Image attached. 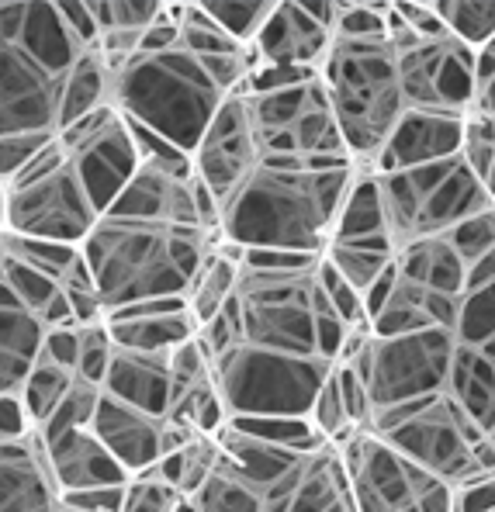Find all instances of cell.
Here are the masks:
<instances>
[{
	"label": "cell",
	"instance_id": "603a6c76",
	"mask_svg": "<svg viewBox=\"0 0 495 512\" xmlns=\"http://www.w3.org/2000/svg\"><path fill=\"white\" fill-rule=\"evenodd\" d=\"M104 329H108L115 346L149 353L174 350V346L194 336V322L187 315L184 298H149L115 308V312L104 315Z\"/></svg>",
	"mask_w": 495,
	"mask_h": 512
},
{
	"label": "cell",
	"instance_id": "5bb4252c",
	"mask_svg": "<svg viewBox=\"0 0 495 512\" xmlns=\"http://www.w3.org/2000/svg\"><path fill=\"white\" fill-rule=\"evenodd\" d=\"M239 94L246 101L260 156H347L319 73L281 90H239Z\"/></svg>",
	"mask_w": 495,
	"mask_h": 512
},
{
	"label": "cell",
	"instance_id": "484cf974",
	"mask_svg": "<svg viewBox=\"0 0 495 512\" xmlns=\"http://www.w3.org/2000/svg\"><path fill=\"white\" fill-rule=\"evenodd\" d=\"M42 322L0 281V395H18L42 346Z\"/></svg>",
	"mask_w": 495,
	"mask_h": 512
},
{
	"label": "cell",
	"instance_id": "c3c4849f",
	"mask_svg": "<svg viewBox=\"0 0 495 512\" xmlns=\"http://www.w3.org/2000/svg\"><path fill=\"white\" fill-rule=\"evenodd\" d=\"M56 512H77V509H73V506H66V502L59 499V509H56Z\"/></svg>",
	"mask_w": 495,
	"mask_h": 512
},
{
	"label": "cell",
	"instance_id": "ab89813d",
	"mask_svg": "<svg viewBox=\"0 0 495 512\" xmlns=\"http://www.w3.org/2000/svg\"><path fill=\"white\" fill-rule=\"evenodd\" d=\"M444 239L450 243V250L461 256V263H478L485 256L495 253V208L492 212H482L468 222L454 225L450 232H444Z\"/></svg>",
	"mask_w": 495,
	"mask_h": 512
},
{
	"label": "cell",
	"instance_id": "e0dca14e",
	"mask_svg": "<svg viewBox=\"0 0 495 512\" xmlns=\"http://www.w3.org/2000/svg\"><path fill=\"white\" fill-rule=\"evenodd\" d=\"M260 160L257 139H253L250 115H246L243 94H232L222 101L215 118L201 132L198 146L191 153V177L222 201L239 180L246 177Z\"/></svg>",
	"mask_w": 495,
	"mask_h": 512
},
{
	"label": "cell",
	"instance_id": "f6af8a7d",
	"mask_svg": "<svg viewBox=\"0 0 495 512\" xmlns=\"http://www.w3.org/2000/svg\"><path fill=\"white\" fill-rule=\"evenodd\" d=\"M125 485H104V488H84V492L63 495L66 506L77 512H122Z\"/></svg>",
	"mask_w": 495,
	"mask_h": 512
},
{
	"label": "cell",
	"instance_id": "7dc6e473",
	"mask_svg": "<svg viewBox=\"0 0 495 512\" xmlns=\"http://www.w3.org/2000/svg\"><path fill=\"white\" fill-rule=\"evenodd\" d=\"M0 236H4V180H0Z\"/></svg>",
	"mask_w": 495,
	"mask_h": 512
},
{
	"label": "cell",
	"instance_id": "5b68a950",
	"mask_svg": "<svg viewBox=\"0 0 495 512\" xmlns=\"http://www.w3.org/2000/svg\"><path fill=\"white\" fill-rule=\"evenodd\" d=\"M315 260L319 256L281 250L243 253L229 298L236 340L336 364L347 326L319 291Z\"/></svg>",
	"mask_w": 495,
	"mask_h": 512
},
{
	"label": "cell",
	"instance_id": "8fae6325",
	"mask_svg": "<svg viewBox=\"0 0 495 512\" xmlns=\"http://www.w3.org/2000/svg\"><path fill=\"white\" fill-rule=\"evenodd\" d=\"M354 512H450V485L433 478L371 429L333 443Z\"/></svg>",
	"mask_w": 495,
	"mask_h": 512
},
{
	"label": "cell",
	"instance_id": "3957f363",
	"mask_svg": "<svg viewBox=\"0 0 495 512\" xmlns=\"http://www.w3.org/2000/svg\"><path fill=\"white\" fill-rule=\"evenodd\" d=\"M80 52L56 0H0V180L59 135V94Z\"/></svg>",
	"mask_w": 495,
	"mask_h": 512
},
{
	"label": "cell",
	"instance_id": "cb8c5ba5",
	"mask_svg": "<svg viewBox=\"0 0 495 512\" xmlns=\"http://www.w3.org/2000/svg\"><path fill=\"white\" fill-rule=\"evenodd\" d=\"M444 395L478 429L495 433V346H471L454 340Z\"/></svg>",
	"mask_w": 495,
	"mask_h": 512
},
{
	"label": "cell",
	"instance_id": "44dd1931",
	"mask_svg": "<svg viewBox=\"0 0 495 512\" xmlns=\"http://www.w3.org/2000/svg\"><path fill=\"white\" fill-rule=\"evenodd\" d=\"M101 391L149 412V416L167 419L170 405H174L170 350L149 353V350H125V346L111 343V360H108V371H104Z\"/></svg>",
	"mask_w": 495,
	"mask_h": 512
},
{
	"label": "cell",
	"instance_id": "7a4b0ae2",
	"mask_svg": "<svg viewBox=\"0 0 495 512\" xmlns=\"http://www.w3.org/2000/svg\"><path fill=\"white\" fill-rule=\"evenodd\" d=\"M354 173L347 156H260L219 201L222 239L243 250L319 256Z\"/></svg>",
	"mask_w": 495,
	"mask_h": 512
},
{
	"label": "cell",
	"instance_id": "f1b7e54d",
	"mask_svg": "<svg viewBox=\"0 0 495 512\" xmlns=\"http://www.w3.org/2000/svg\"><path fill=\"white\" fill-rule=\"evenodd\" d=\"M104 108H111V66L97 49H84L73 59L59 94V132Z\"/></svg>",
	"mask_w": 495,
	"mask_h": 512
},
{
	"label": "cell",
	"instance_id": "74e56055",
	"mask_svg": "<svg viewBox=\"0 0 495 512\" xmlns=\"http://www.w3.org/2000/svg\"><path fill=\"white\" fill-rule=\"evenodd\" d=\"M461 160L468 163V170L482 180L485 187H492V167H495V118L485 115H468L461 128Z\"/></svg>",
	"mask_w": 495,
	"mask_h": 512
},
{
	"label": "cell",
	"instance_id": "e575fe53",
	"mask_svg": "<svg viewBox=\"0 0 495 512\" xmlns=\"http://www.w3.org/2000/svg\"><path fill=\"white\" fill-rule=\"evenodd\" d=\"M201 7H205L208 18H212L232 42L250 49V42L257 39V32L264 28L267 14L274 11V0H250V4H246V0H239V4H232V0H222V4L219 0H201Z\"/></svg>",
	"mask_w": 495,
	"mask_h": 512
},
{
	"label": "cell",
	"instance_id": "4316f807",
	"mask_svg": "<svg viewBox=\"0 0 495 512\" xmlns=\"http://www.w3.org/2000/svg\"><path fill=\"white\" fill-rule=\"evenodd\" d=\"M97 32V52L108 66H118L139 49L146 28L160 18L163 0H87Z\"/></svg>",
	"mask_w": 495,
	"mask_h": 512
},
{
	"label": "cell",
	"instance_id": "60d3db41",
	"mask_svg": "<svg viewBox=\"0 0 495 512\" xmlns=\"http://www.w3.org/2000/svg\"><path fill=\"white\" fill-rule=\"evenodd\" d=\"M177 488L167 485L156 471H142L132 474L125 481V499H122V512H170L177 506Z\"/></svg>",
	"mask_w": 495,
	"mask_h": 512
},
{
	"label": "cell",
	"instance_id": "d590c367",
	"mask_svg": "<svg viewBox=\"0 0 495 512\" xmlns=\"http://www.w3.org/2000/svg\"><path fill=\"white\" fill-rule=\"evenodd\" d=\"M97 395H101V388H97V384L73 378V384L66 388V395L59 398V405L49 412V416H45V423L35 429V433H39L42 440H49V436L66 433V429L90 426V416H94Z\"/></svg>",
	"mask_w": 495,
	"mask_h": 512
},
{
	"label": "cell",
	"instance_id": "9a60e30c",
	"mask_svg": "<svg viewBox=\"0 0 495 512\" xmlns=\"http://www.w3.org/2000/svg\"><path fill=\"white\" fill-rule=\"evenodd\" d=\"M59 149L73 163L87 198L94 201L97 218L118 198L132 173L139 170V149H135L132 128L115 108H104L56 135Z\"/></svg>",
	"mask_w": 495,
	"mask_h": 512
},
{
	"label": "cell",
	"instance_id": "d6986e66",
	"mask_svg": "<svg viewBox=\"0 0 495 512\" xmlns=\"http://www.w3.org/2000/svg\"><path fill=\"white\" fill-rule=\"evenodd\" d=\"M461 128L464 118L433 115V111H402V118L388 132L385 146L374 153L364 170L371 173H395L409 167H423V163H437L447 156L461 153Z\"/></svg>",
	"mask_w": 495,
	"mask_h": 512
},
{
	"label": "cell",
	"instance_id": "83f0119b",
	"mask_svg": "<svg viewBox=\"0 0 495 512\" xmlns=\"http://www.w3.org/2000/svg\"><path fill=\"white\" fill-rule=\"evenodd\" d=\"M395 274L419 288L461 298L464 284H468V263H461V256L450 250L444 236H430L395 250Z\"/></svg>",
	"mask_w": 495,
	"mask_h": 512
},
{
	"label": "cell",
	"instance_id": "7bdbcfd3",
	"mask_svg": "<svg viewBox=\"0 0 495 512\" xmlns=\"http://www.w3.org/2000/svg\"><path fill=\"white\" fill-rule=\"evenodd\" d=\"M333 371H336V384H340V398H343V409H347L350 426L367 429V423H371V402H367L364 381L357 378V371L350 364H333Z\"/></svg>",
	"mask_w": 495,
	"mask_h": 512
},
{
	"label": "cell",
	"instance_id": "f546056e",
	"mask_svg": "<svg viewBox=\"0 0 495 512\" xmlns=\"http://www.w3.org/2000/svg\"><path fill=\"white\" fill-rule=\"evenodd\" d=\"M319 256L350 284V288H357L360 301H364V291L392 267L395 246L388 243V239H347V243L329 239Z\"/></svg>",
	"mask_w": 495,
	"mask_h": 512
},
{
	"label": "cell",
	"instance_id": "ffe728a7",
	"mask_svg": "<svg viewBox=\"0 0 495 512\" xmlns=\"http://www.w3.org/2000/svg\"><path fill=\"white\" fill-rule=\"evenodd\" d=\"M59 485L39 433L0 440V512H56Z\"/></svg>",
	"mask_w": 495,
	"mask_h": 512
},
{
	"label": "cell",
	"instance_id": "6da1fadb",
	"mask_svg": "<svg viewBox=\"0 0 495 512\" xmlns=\"http://www.w3.org/2000/svg\"><path fill=\"white\" fill-rule=\"evenodd\" d=\"M219 232V201L191 170L139 163L80 243L104 315L149 298H184Z\"/></svg>",
	"mask_w": 495,
	"mask_h": 512
},
{
	"label": "cell",
	"instance_id": "d6a6232c",
	"mask_svg": "<svg viewBox=\"0 0 495 512\" xmlns=\"http://www.w3.org/2000/svg\"><path fill=\"white\" fill-rule=\"evenodd\" d=\"M70 384H73L70 367L56 364V360H49L39 350L32 371H28V378H25V384H21V391H18V402H21V409H25V416H28V426L39 429L45 423V416H49V412L59 405V398L66 395V388H70Z\"/></svg>",
	"mask_w": 495,
	"mask_h": 512
},
{
	"label": "cell",
	"instance_id": "ba28073f",
	"mask_svg": "<svg viewBox=\"0 0 495 512\" xmlns=\"http://www.w3.org/2000/svg\"><path fill=\"white\" fill-rule=\"evenodd\" d=\"M374 184H378L385 232L395 250L416 239L444 236L454 225L495 208L492 187H485L468 170L461 153L423 167L374 173Z\"/></svg>",
	"mask_w": 495,
	"mask_h": 512
},
{
	"label": "cell",
	"instance_id": "1f68e13d",
	"mask_svg": "<svg viewBox=\"0 0 495 512\" xmlns=\"http://www.w3.org/2000/svg\"><path fill=\"white\" fill-rule=\"evenodd\" d=\"M437 25L454 42L482 49L495 42V4L492 0H430Z\"/></svg>",
	"mask_w": 495,
	"mask_h": 512
},
{
	"label": "cell",
	"instance_id": "4dcf8cb0",
	"mask_svg": "<svg viewBox=\"0 0 495 512\" xmlns=\"http://www.w3.org/2000/svg\"><path fill=\"white\" fill-rule=\"evenodd\" d=\"M236 270H239V263L225 260V256H219L215 250L205 256V263H201L194 281L187 284V291H184L187 315H191L194 329L225 308V301L232 298V288H236Z\"/></svg>",
	"mask_w": 495,
	"mask_h": 512
},
{
	"label": "cell",
	"instance_id": "bcb514c9",
	"mask_svg": "<svg viewBox=\"0 0 495 512\" xmlns=\"http://www.w3.org/2000/svg\"><path fill=\"white\" fill-rule=\"evenodd\" d=\"M25 433H32V426H28L18 395H0V440H14Z\"/></svg>",
	"mask_w": 495,
	"mask_h": 512
},
{
	"label": "cell",
	"instance_id": "4fadbf2b",
	"mask_svg": "<svg viewBox=\"0 0 495 512\" xmlns=\"http://www.w3.org/2000/svg\"><path fill=\"white\" fill-rule=\"evenodd\" d=\"M454 333L450 329H423L405 336H371L357 357L343 360L364 381L367 402L374 412L395 409L412 398L444 391Z\"/></svg>",
	"mask_w": 495,
	"mask_h": 512
},
{
	"label": "cell",
	"instance_id": "836d02e7",
	"mask_svg": "<svg viewBox=\"0 0 495 512\" xmlns=\"http://www.w3.org/2000/svg\"><path fill=\"white\" fill-rule=\"evenodd\" d=\"M450 333H454L457 343L495 346V281L464 288V295L457 298Z\"/></svg>",
	"mask_w": 495,
	"mask_h": 512
},
{
	"label": "cell",
	"instance_id": "d4e9b609",
	"mask_svg": "<svg viewBox=\"0 0 495 512\" xmlns=\"http://www.w3.org/2000/svg\"><path fill=\"white\" fill-rule=\"evenodd\" d=\"M454 312H457V298L419 288V284H409L395 274L392 291L378 305V312L367 319V326H371V336H405V333H423V329H450Z\"/></svg>",
	"mask_w": 495,
	"mask_h": 512
},
{
	"label": "cell",
	"instance_id": "2e32d148",
	"mask_svg": "<svg viewBox=\"0 0 495 512\" xmlns=\"http://www.w3.org/2000/svg\"><path fill=\"white\" fill-rule=\"evenodd\" d=\"M336 4H302V0H274L264 28L250 42V70H319L329 42H333Z\"/></svg>",
	"mask_w": 495,
	"mask_h": 512
},
{
	"label": "cell",
	"instance_id": "7c38bea8",
	"mask_svg": "<svg viewBox=\"0 0 495 512\" xmlns=\"http://www.w3.org/2000/svg\"><path fill=\"white\" fill-rule=\"evenodd\" d=\"M388 42L395 49L402 104L409 111L468 118L471 115V80H475V52L454 42L450 35H412L395 18L388 4Z\"/></svg>",
	"mask_w": 495,
	"mask_h": 512
},
{
	"label": "cell",
	"instance_id": "7402d4cb",
	"mask_svg": "<svg viewBox=\"0 0 495 512\" xmlns=\"http://www.w3.org/2000/svg\"><path fill=\"white\" fill-rule=\"evenodd\" d=\"M42 447L45 457H49L52 478L59 485V499L70 492H84V488L125 485L129 481V471L90 433V426H77V429H66V433L49 436V440H42Z\"/></svg>",
	"mask_w": 495,
	"mask_h": 512
},
{
	"label": "cell",
	"instance_id": "8d00e7d4",
	"mask_svg": "<svg viewBox=\"0 0 495 512\" xmlns=\"http://www.w3.org/2000/svg\"><path fill=\"white\" fill-rule=\"evenodd\" d=\"M309 423L326 443H336L347 433H354V426H350V419H347V409H343L340 384H336L333 367H329V374L322 378L319 388H315L312 405H309Z\"/></svg>",
	"mask_w": 495,
	"mask_h": 512
},
{
	"label": "cell",
	"instance_id": "ee69618b",
	"mask_svg": "<svg viewBox=\"0 0 495 512\" xmlns=\"http://www.w3.org/2000/svg\"><path fill=\"white\" fill-rule=\"evenodd\" d=\"M450 512H495V474H478L450 488Z\"/></svg>",
	"mask_w": 495,
	"mask_h": 512
},
{
	"label": "cell",
	"instance_id": "b9f144b4",
	"mask_svg": "<svg viewBox=\"0 0 495 512\" xmlns=\"http://www.w3.org/2000/svg\"><path fill=\"white\" fill-rule=\"evenodd\" d=\"M315 281H319V291L326 295V301L333 305V312L340 315L343 326H364L367 315H364V301H360V291L350 288L347 281H343L340 274H336L333 267H329L326 260H315Z\"/></svg>",
	"mask_w": 495,
	"mask_h": 512
},
{
	"label": "cell",
	"instance_id": "8992f818",
	"mask_svg": "<svg viewBox=\"0 0 495 512\" xmlns=\"http://www.w3.org/2000/svg\"><path fill=\"white\" fill-rule=\"evenodd\" d=\"M319 84L326 90L343 153L357 167L371 163L405 111L395 49L388 35L385 39H333L319 63Z\"/></svg>",
	"mask_w": 495,
	"mask_h": 512
},
{
	"label": "cell",
	"instance_id": "277c9868",
	"mask_svg": "<svg viewBox=\"0 0 495 512\" xmlns=\"http://www.w3.org/2000/svg\"><path fill=\"white\" fill-rule=\"evenodd\" d=\"M250 66V49L198 56L180 39L160 49H139L111 66V108L191 160L222 101L243 90Z\"/></svg>",
	"mask_w": 495,
	"mask_h": 512
},
{
	"label": "cell",
	"instance_id": "f35d334b",
	"mask_svg": "<svg viewBox=\"0 0 495 512\" xmlns=\"http://www.w3.org/2000/svg\"><path fill=\"white\" fill-rule=\"evenodd\" d=\"M111 360V336L104 322H90V326H77V360H73V374L80 381H90L101 388L104 371Z\"/></svg>",
	"mask_w": 495,
	"mask_h": 512
},
{
	"label": "cell",
	"instance_id": "30bf717a",
	"mask_svg": "<svg viewBox=\"0 0 495 512\" xmlns=\"http://www.w3.org/2000/svg\"><path fill=\"white\" fill-rule=\"evenodd\" d=\"M94 222V201L56 139L4 180V232L11 236L80 246Z\"/></svg>",
	"mask_w": 495,
	"mask_h": 512
},
{
	"label": "cell",
	"instance_id": "9c48e42d",
	"mask_svg": "<svg viewBox=\"0 0 495 512\" xmlns=\"http://www.w3.org/2000/svg\"><path fill=\"white\" fill-rule=\"evenodd\" d=\"M326 360L264 350L243 340L208 360L212 384L229 419L239 416H309L315 388L329 374Z\"/></svg>",
	"mask_w": 495,
	"mask_h": 512
},
{
	"label": "cell",
	"instance_id": "ac0fdd59",
	"mask_svg": "<svg viewBox=\"0 0 495 512\" xmlns=\"http://www.w3.org/2000/svg\"><path fill=\"white\" fill-rule=\"evenodd\" d=\"M90 433L115 454V461L122 464L132 478V474L153 468L160 457L184 447L191 429H180L160 416H149V412L135 409V405L122 402V398H111L101 391L94 405V416H90Z\"/></svg>",
	"mask_w": 495,
	"mask_h": 512
},
{
	"label": "cell",
	"instance_id": "52a82bcc",
	"mask_svg": "<svg viewBox=\"0 0 495 512\" xmlns=\"http://www.w3.org/2000/svg\"><path fill=\"white\" fill-rule=\"evenodd\" d=\"M367 429L450 488L495 474V433L478 429L444 391L374 412Z\"/></svg>",
	"mask_w": 495,
	"mask_h": 512
}]
</instances>
